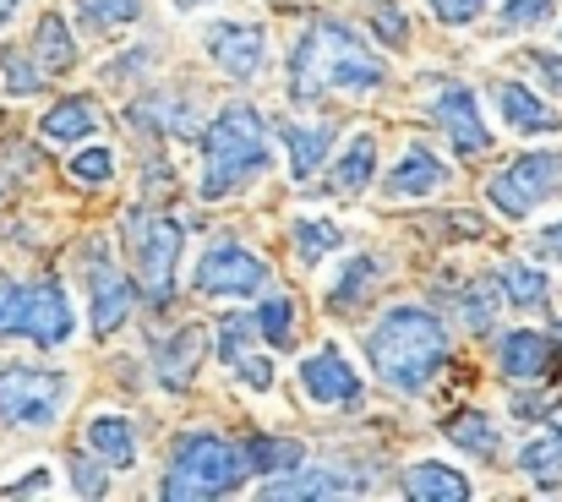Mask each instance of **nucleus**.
<instances>
[{
    "mask_svg": "<svg viewBox=\"0 0 562 502\" xmlns=\"http://www.w3.org/2000/svg\"><path fill=\"white\" fill-rule=\"evenodd\" d=\"M132 301H137L132 279L110 263L104 246H93V252H88V323H93V334L99 338L121 334L126 317H132Z\"/></svg>",
    "mask_w": 562,
    "mask_h": 502,
    "instance_id": "11",
    "label": "nucleus"
},
{
    "mask_svg": "<svg viewBox=\"0 0 562 502\" xmlns=\"http://www.w3.org/2000/svg\"><path fill=\"white\" fill-rule=\"evenodd\" d=\"M71 492H77V498H104V492H110V481H104V470H99V465H88V459L77 454V459H71Z\"/></svg>",
    "mask_w": 562,
    "mask_h": 502,
    "instance_id": "39",
    "label": "nucleus"
},
{
    "mask_svg": "<svg viewBox=\"0 0 562 502\" xmlns=\"http://www.w3.org/2000/svg\"><path fill=\"white\" fill-rule=\"evenodd\" d=\"M27 301H33V285L0 279V338H27Z\"/></svg>",
    "mask_w": 562,
    "mask_h": 502,
    "instance_id": "34",
    "label": "nucleus"
},
{
    "mask_svg": "<svg viewBox=\"0 0 562 502\" xmlns=\"http://www.w3.org/2000/svg\"><path fill=\"white\" fill-rule=\"evenodd\" d=\"M525 66H530V71H536L552 93H562V60H558V55H547V49H525Z\"/></svg>",
    "mask_w": 562,
    "mask_h": 502,
    "instance_id": "41",
    "label": "nucleus"
},
{
    "mask_svg": "<svg viewBox=\"0 0 562 502\" xmlns=\"http://www.w3.org/2000/svg\"><path fill=\"white\" fill-rule=\"evenodd\" d=\"M497 290H503L508 306H547V295H552V290H547V274L530 268V263H503Z\"/></svg>",
    "mask_w": 562,
    "mask_h": 502,
    "instance_id": "30",
    "label": "nucleus"
},
{
    "mask_svg": "<svg viewBox=\"0 0 562 502\" xmlns=\"http://www.w3.org/2000/svg\"><path fill=\"white\" fill-rule=\"evenodd\" d=\"M49 487H55V470H49V465H33V470H22L16 481H5L0 492H5V498H49Z\"/></svg>",
    "mask_w": 562,
    "mask_h": 502,
    "instance_id": "37",
    "label": "nucleus"
},
{
    "mask_svg": "<svg viewBox=\"0 0 562 502\" xmlns=\"http://www.w3.org/2000/svg\"><path fill=\"white\" fill-rule=\"evenodd\" d=\"M257 323H246V317H224L218 323V360L251 388V393H273V382H279V366H273V349H262L257 344Z\"/></svg>",
    "mask_w": 562,
    "mask_h": 502,
    "instance_id": "12",
    "label": "nucleus"
},
{
    "mask_svg": "<svg viewBox=\"0 0 562 502\" xmlns=\"http://www.w3.org/2000/svg\"><path fill=\"white\" fill-rule=\"evenodd\" d=\"M497 110H503L508 132H519V137H552V132H562L558 110L547 99H536L525 82H503L497 88Z\"/></svg>",
    "mask_w": 562,
    "mask_h": 502,
    "instance_id": "18",
    "label": "nucleus"
},
{
    "mask_svg": "<svg viewBox=\"0 0 562 502\" xmlns=\"http://www.w3.org/2000/svg\"><path fill=\"white\" fill-rule=\"evenodd\" d=\"M431 5V16L442 22V27H464V22H475L481 16V5L486 0H426Z\"/></svg>",
    "mask_w": 562,
    "mask_h": 502,
    "instance_id": "40",
    "label": "nucleus"
},
{
    "mask_svg": "<svg viewBox=\"0 0 562 502\" xmlns=\"http://www.w3.org/2000/svg\"><path fill=\"white\" fill-rule=\"evenodd\" d=\"M176 11H196V5H207V0H170Z\"/></svg>",
    "mask_w": 562,
    "mask_h": 502,
    "instance_id": "45",
    "label": "nucleus"
},
{
    "mask_svg": "<svg viewBox=\"0 0 562 502\" xmlns=\"http://www.w3.org/2000/svg\"><path fill=\"white\" fill-rule=\"evenodd\" d=\"M257 334H262V344L268 349H284L290 338H295V301H284V295H268L262 306H257Z\"/></svg>",
    "mask_w": 562,
    "mask_h": 502,
    "instance_id": "32",
    "label": "nucleus"
},
{
    "mask_svg": "<svg viewBox=\"0 0 562 502\" xmlns=\"http://www.w3.org/2000/svg\"><path fill=\"white\" fill-rule=\"evenodd\" d=\"M350 492H361V481H350V476H339V470H284V476H268L262 481V498H350Z\"/></svg>",
    "mask_w": 562,
    "mask_h": 502,
    "instance_id": "20",
    "label": "nucleus"
},
{
    "mask_svg": "<svg viewBox=\"0 0 562 502\" xmlns=\"http://www.w3.org/2000/svg\"><path fill=\"white\" fill-rule=\"evenodd\" d=\"M246 465H251V476H284V470H295V465H306V448L295 443V437H251L246 448Z\"/></svg>",
    "mask_w": 562,
    "mask_h": 502,
    "instance_id": "28",
    "label": "nucleus"
},
{
    "mask_svg": "<svg viewBox=\"0 0 562 502\" xmlns=\"http://www.w3.org/2000/svg\"><path fill=\"white\" fill-rule=\"evenodd\" d=\"M0 82H11L5 93H16V99H27V93H38V71H33V66H22V60H5V71H0Z\"/></svg>",
    "mask_w": 562,
    "mask_h": 502,
    "instance_id": "42",
    "label": "nucleus"
},
{
    "mask_svg": "<svg viewBox=\"0 0 562 502\" xmlns=\"http://www.w3.org/2000/svg\"><path fill=\"white\" fill-rule=\"evenodd\" d=\"M82 443H88V454H93V459H104L110 470H132V465H137V454H143L137 426H132L126 415H115V410L93 415V421H88V432H82Z\"/></svg>",
    "mask_w": 562,
    "mask_h": 502,
    "instance_id": "17",
    "label": "nucleus"
},
{
    "mask_svg": "<svg viewBox=\"0 0 562 502\" xmlns=\"http://www.w3.org/2000/svg\"><path fill=\"white\" fill-rule=\"evenodd\" d=\"M404 498L415 502H470V481L464 470L442 465V459H420L404 470Z\"/></svg>",
    "mask_w": 562,
    "mask_h": 502,
    "instance_id": "22",
    "label": "nucleus"
},
{
    "mask_svg": "<svg viewBox=\"0 0 562 502\" xmlns=\"http://www.w3.org/2000/svg\"><path fill=\"white\" fill-rule=\"evenodd\" d=\"M558 186H562V154H525L486 186V202L503 219H530Z\"/></svg>",
    "mask_w": 562,
    "mask_h": 502,
    "instance_id": "8",
    "label": "nucleus"
},
{
    "mask_svg": "<svg viewBox=\"0 0 562 502\" xmlns=\"http://www.w3.org/2000/svg\"><path fill=\"white\" fill-rule=\"evenodd\" d=\"M143 16V0H82V22L93 33H121Z\"/></svg>",
    "mask_w": 562,
    "mask_h": 502,
    "instance_id": "33",
    "label": "nucleus"
},
{
    "mask_svg": "<svg viewBox=\"0 0 562 502\" xmlns=\"http://www.w3.org/2000/svg\"><path fill=\"white\" fill-rule=\"evenodd\" d=\"M71 334H77V306H71L66 285L38 279L33 301H27V338L38 349H60V344H71Z\"/></svg>",
    "mask_w": 562,
    "mask_h": 502,
    "instance_id": "14",
    "label": "nucleus"
},
{
    "mask_svg": "<svg viewBox=\"0 0 562 502\" xmlns=\"http://www.w3.org/2000/svg\"><path fill=\"white\" fill-rule=\"evenodd\" d=\"M202 49H207V60L224 77L251 82L262 71V60H268V27L262 22H246V16H224V22H213L202 33Z\"/></svg>",
    "mask_w": 562,
    "mask_h": 502,
    "instance_id": "10",
    "label": "nucleus"
},
{
    "mask_svg": "<svg viewBox=\"0 0 562 502\" xmlns=\"http://www.w3.org/2000/svg\"><path fill=\"white\" fill-rule=\"evenodd\" d=\"M279 137H284V148H290V175H295V180L323 175L328 148H334V126H323V121H284Z\"/></svg>",
    "mask_w": 562,
    "mask_h": 502,
    "instance_id": "19",
    "label": "nucleus"
},
{
    "mask_svg": "<svg viewBox=\"0 0 562 502\" xmlns=\"http://www.w3.org/2000/svg\"><path fill=\"white\" fill-rule=\"evenodd\" d=\"M16 11H22V0H0V27H5V22H11Z\"/></svg>",
    "mask_w": 562,
    "mask_h": 502,
    "instance_id": "44",
    "label": "nucleus"
},
{
    "mask_svg": "<svg viewBox=\"0 0 562 502\" xmlns=\"http://www.w3.org/2000/svg\"><path fill=\"white\" fill-rule=\"evenodd\" d=\"M552 16V0H503V27H536Z\"/></svg>",
    "mask_w": 562,
    "mask_h": 502,
    "instance_id": "38",
    "label": "nucleus"
},
{
    "mask_svg": "<svg viewBox=\"0 0 562 502\" xmlns=\"http://www.w3.org/2000/svg\"><path fill=\"white\" fill-rule=\"evenodd\" d=\"M202 344H207V328L187 323V328H176V334L154 349V377H159L165 393H187L191 388V377H196V366H202V355H207Z\"/></svg>",
    "mask_w": 562,
    "mask_h": 502,
    "instance_id": "15",
    "label": "nucleus"
},
{
    "mask_svg": "<svg viewBox=\"0 0 562 502\" xmlns=\"http://www.w3.org/2000/svg\"><path fill=\"white\" fill-rule=\"evenodd\" d=\"M301 393L317 404V410H356L361 404V393H367V382H361V371L350 366V355L339 349V344H323V349H312L306 360H301Z\"/></svg>",
    "mask_w": 562,
    "mask_h": 502,
    "instance_id": "9",
    "label": "nucleus"
},
{
    "mask_svg": "<svg viewBox=\"0 0 562 502\" xmlns=\"http://www.w3.org/2000/svg\"><path fill=\"white\" fill-rule=\"evenodd\" d=\"M262 169H268V121L251 104H224L207 121V132H202V180H196V197L202 202L235 197Z\"/></svg>",
    "mask_w": 562,
    "mask_h": 502,
    "instance_id": "3",
    "label": "nucleus"
},
{
    "mask_svg": "<svg viewBox=\"0 0 562 502\" xmlns=\"http://www.w3.org/2000/svg\"><path fill=\"white\" fill-rule=\"evenodd\" d=\"M251 476L246 454L218 437V432H187L170 454V470H165V498H181V502H207V498H229L240 492V481Z\"/></svg>",
    "mask_w": 562,
    "mask_h": 502,
    "instance_id": "4",
    "label": "nucleus"
},
{
    "mask_svg": "<svg viewBox=\"0 0 562 502\" xmlns=\"http://www.w3.org/2000/svg\"><path fill=\"white\" fill-rule=\"evenodd\" d=\"M71 404V377L44 366H0V421L16 432H49Z\"/></svg>",
    "mask_w": 562,
    "mask_h": 502,
    "instance_id": "6",
    "label": "nucleus"
},
{
    "mask_svg": "<svg viewBox=\"0 0 562 502\" xmlns=\"http://www.w3.org/2000/svg\"><path fill=\"white\" fill-rule=\"evenodd\" d=\"M367 355L393 393H420L448 366V328L426 306H387L367 334Z\"/></svg>",
    "mask_w": 562,
    "mask_h": 502,
    "instance_id": "2",
    "label": "nucleus"
},
{
    "mask_svg": "<svg viewBox=\"0 0 562 502\" xmlns=\"http://www.w3.org/2000/svg\"><path fill=\"white\" fill-rule=\"evenodd\" d=\"M93 132H99V110H93L88 99H60V104H49V110L38 115V137H44L49 148L88 143Z\"/></svg>",
    "mask_w": 562,
    "mask_h": 502,
    "instance_id": "21",
    "label": "nucleus"
},
{
    "mask_svg": "<svg viewBox=\"0 0 562 502\" xmlns=\"http://www.w3.org/2000/svg\"><path fill=\"white\" fill-rule=\"evenodd\" d=\"M536 257H541V263H558V268H562V219H558V224H547V230L536 235Z\"/></svg>",
    "mask_w": 562,
    "mask_h": 502,
    "instance_id": "43",
    "label": "nucleus"
},
{
    "mask_svg": "<svg viewBox=\"0 0 562 502\" xmlns=\"http://www.w3.org/2000/svg\"><path fill=\"white\" fill-rule=\"evenodd\" d=\"M387 82V60L372 44L339 22V16H317L312 27H301L295 49H290V99L312 104L317 93H376Z\"/></svg>",
    "mask_w": 562,
    "mask_h": 502,
    "instance_id": "1",
    "label": "nucleus"
},
{
    "mask_svg": "<svg viewBox=\"0 0 562 502\" xmlns=\"http://www.w3.org/2000/svg\"><path fill=\"white\" fill-rule=\"evenodd\" d=\"M376 279H382V263H376V257H356V263L345 268V279L328 290V312H350V301H367Z\"/></svg>",
    "mask_w": 562,
    "mask_h": 502,
    "instance_id": "31",
    "label": "nucleus"
},
{
    "mask_svg": "<svg viewBox=\"0 0 562 502\" xmlns=\"http://www.w3.org/2000/svg\"><path fill=\"white\" fill-rule=\"evenodd\" d=\"M126 257L137 268V290L154 301V306H170L176 295V279H181V252H187V230L165 213H148V208H132L126 213Z\"/></svg>",
    "mask_w": 562,
    "mask_h": 502,
    "instance_id": "5",
    "label": "nucleus"
},
{
    "mask_svg": "<svg viewBox=\"0 0 562 502\" xmlns=\"http://www.w3.org/2000/svg\"><path fill=\"white\" fill-rule=\"evenodd\" d=\"M33 66L49 71V77H60V71L77 66V38H71L66 16H55V11L38 16V27H33Z\"/></svg>",
    "mask_w": 562,
    "mask_h": 502,
    "instance_id": "26",
    "label": "nucleus"
},
{
    "mask_svg": "<svg viewBox=\"0 0 562 502\" xmlns=\"http://www.w3.org/2000/svg\"><path fill=\"white\" fill-rule=\"evenodd\" d=\"M497 366H503V377L530 382V377H541V371L552 366V338L519 328V334H508L503 344H497Z\"/></svg>",
    "mask_w": 562,
    "mask_h": 502,
    "instance_id": "24",
    "label": "nucleus"
},
{
    "mask_svg": "<svg viewBox=\"0 0 562 502\" xmlns=\"http://www.w3.org/2000/svg\"><path fill=\"white\" fill-rule=\"evenodd\" d=\"M448 443L453 448H464V454H475V459H497V421H486L481 410H459V415H448Z\"/></svg>",
    "mask_w": 562,
    "mask_h": 502,
    "instance_id": "29",
    "label": "nucleus"
},
{
    "mask_svg": "<svg viewBox=\"0 0 562 502\" xmlns=\"http://www.w3.org/2000/svg\"><path fill=\"white\" fill-rule=\"evenodd\" d=\"M71 180H77V186H110V180H115V154H110V148H82V154L71 159Z\"/></svg>",
    "mask_w": 562,
    "mask_h": 502,
    "instance_id": "36",
    "label": "nucleus"
},
{
    "mask_svg": "<svg viewBox=\"0 0 562 502\" xmlns=\"http://www.w3.org/2000/svg\"><path fill=\"white\" fill-rule=\"evenodd\" d=\"M431 121L442 126V137H448L453 154H464V159H481V154L492 148V132H486V121H481V104H475V93L459 88V82H448V88L431 99Z\"/></svg>",
    "mask_w": 562,
    "mask_h": 502,
    "instance_id": "13",
    "label": "nucleus"
},
{
    "mask_svg": "<svg viewBox=\"0 0 562 502\" xmlns=\"http://www.w3.org/2000/svg\"><path fill=\"white\" fill-rule=\"evenodd\" d=\"M442 180H448V165H442L431 148L409 143V148L393 159L387 180H382V191H387L393 202H404V197H431V191H442Z\"/></svg>",
    "mask_w": 562,
    "mask_h": 502,
    "instance_id": "16",
    "label": "nucleus"
},
{
    "mask_svg": "<svg viewBox=\"0 0 562 502\" xmlns=\"http://www.w3.org/2000/svg\"><path fill=\"white\" fill-rule=\"evenodd\" d=\"M372 33L376 44H387V49H398L409 38V16L398 11V0H372Z\"/></svg>",
    "mask_w": 562,
    "mask_h": 502,
    "instance_id": "35",
    "label": "nucleus"
},
{
    "mask_svg": "<svg viewBox=\"0 0 562 502\" xmlns=\"http://www.w3.org/2000/svg\"><path fill=\"white\" fill-rule=\"evenodd\" d=\"M519 470L536 481V487H547V492H558L562 487V432H536L525 448H519Z\"/></svg>",
    "mask_w": 562,
    "mask_h": 502,
    "instance_id": "27",
    "label": "nucleus"
},
{
    "mask_svg": "<svg viewBox=\"0 0 562 502\" xmlns=\"http://www.w3.org/2000/svg\"><path fill=\"white\" fill-rule=\"evenodd\" d=\"M191 285H196L207 301H246V295H262L268 263H262L251 246H240V241H213V246L196 257Z\"/></svg>",
    "mask_w": 562,
    "mask_h": 502,
    "instance_id": "7",
    "label": "nucleus"
},
{
    "mask_svg": "<svg viewBox=\"0 0 562 502\" xmlns=\"http://www.w3.org/2000/svg\"><path fill=\"white\" fill-rule=\"evenodd\" d=\"M290 246H295V257H301L306 268H317V263H328V257L345 246V230H339L328 213H295V219H290Z\"/></svg>",
    "mask_w": 562,
    "mask_h": 502,
    "instance_id": "23",
    "label": "nucleus"
},
{
    "mask_svg": "<svg viewBox=\"0 0 562 502\" xmlns=\"http://www.w3.org/2000/svg\"><path fill=\"white\" fill-rule=\"evenodd\" d=\"M372 175H376V143H372V132H361V137H350V148L339 154V165L328 169V191L334 197H361L372 186Z\"/></svg>",
    "mask_w": 562,
    "mask_h": 502,
    "instance_id": "25",
    "label": "nucleus"
}]
</instances>
